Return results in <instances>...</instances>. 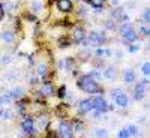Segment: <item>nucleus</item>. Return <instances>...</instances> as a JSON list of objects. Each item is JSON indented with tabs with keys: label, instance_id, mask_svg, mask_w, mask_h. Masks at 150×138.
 I'll return each instance as SVG.
<instances>
[{
	"label": "nucleus",
	"instance_id": "obj_25",
	"mask_svg": "<svg viewBox=\"0 0 150 138\" xmlns=\"http://www.w3.org/2000/svg\"><path fill=\"white\" fill-rule=\"evenodd\" d=\"M141 21H143V23H146L147 26H150V8H146V9L143 11Z\"/></svg>",
	"mask_w": 150,
	"mask_h": 138
},
{
	"label": "nucleus",
	"instance_id": "obj_6",
	"mask_svg": "<svg viewBox=\"0 0 150 138\" xmlns=\"http://www.w3.org/2000/svg\"><path fill=\"white\" fill-rule=\"evenodd\" d=\"M21 129L26 135H30V137H35L36 135V125H35V119L30 117V116H26L21 122Z\"/></svg>",
	"mask_w": 150,
	"mask_h": 138
},
{
	"label": "nucleus",
	"instance_id": "obj_38",
	"mask_svg": "<svg viewBox=\"0 0 150 138\" xmlns=\"http://www.w3.org/2000/svg\"><path fill=\"white\" fill-rule=\"evenodd\" d=\"M11 63V57L9 56H3V59H2V65H9Z\"/></svg>",
	"mask_w": 150,
	"mask_h": 138
},
{
	"label": "nucleus",
	"instance_id": "obj_14",
	"mask_svg": "<svg viewBox=\"0 0 150 138\" xmlns=\"http://www.w3.org/2000/svg\"><path fill=\"white\" fill-rule=\"evenodd\" d=\"M84 2L95 11H102L108 5V0H84Z\"/></svg>",
	"mask_w": 150,
	"mask_h": 138
},
{
	"label": "nucleus",
	"instance_id": "obj_24",
	"mask_svg": "<svg viewBox=\"0 0 150 138\" xmlns=\"http://www.w3.org/2000/svg\"><path fill=\"white\" fill-rule=\"evenodd\" d=\"M95 138H108V131L105 128H96L93 131Z\"/></svg>",
	"mask_w": 150,
	"mask_h": 138
},
{
	"label": "nucleus",
	"instance_id": "obj_43",
	"mask_svg": "<svg viewBox=\"0 0 150 138\" xmlns=\"http://www.w3.org/2000/svg\"><path fill=\"white\" fill-rule=\"evenodd\" d=\"M149 27H150V26H149Z\"/></svg>",
	"mask_w": 150,
	"mask_h": 138
},
{
	"label": "nucleus",
	"instance_id": "obj_42",
	"mask_svg": "<svg viewBox=\"0 0 150 138\" xmlns=\"http://www.w3.org/2000/svg\"><path fill=\"white\" fill-rule=\"evenodd\" d=\"M147 48H149V51H150V41H149V44H147Z\"/></svg>",
	"mask_w": 150,
	"mask_h": 138
},
{
	"label": "nucleus",
	"instance_id": "obj_21",
	"mask_svg": "<svg viewBox=\"0 0 150 138\" xmlns=\"http://www.w3.org/2000/svg\"><path fill=\"white\" fill-rule=\"evenodd\" d=\"M134 27H132V24H131V21L129 23H122V24H119L117 26V33L120 35V36H123L125 33H128L129 30H132Z\"/></svg>",
	"mask_w": 150,
	"mask_h": 138
},
{
	"label": "nucleus",
	"instance_id": "obj_32",
	"mask_svg": "<svg viewBox=\"0 0 150 138\" xmlns=\"http://www.w3.org/2000/svg\"><path fill=\"white\" fill-rule=\"evenodd\" d=\"M140 50V44H131V45H128V51L129 53H137Z\"/></svg>",
	"mask_w": 150,
	"mask_h": 138
},
{
	"label": "nucleus",
	"instance_id": "obj_28",
	"mask_svg": "<svg viewBox=\"0 0 150 138\" xmlns=\"http://www.w3.org/2000/svg\"><path fill=\"white\" fill-rule=\"evenodd\" d=\"M117 138H131V134H129V131H128L126 126L122 128V129L117 132Z\"/></svg>",
	"mask_w": 150,
	"mask_h": 138
},
{
	"label": "nucleus",
	"instance_id": "obj_31",
	"mask_svg": "<svg viewBox=\"0 0 150 138\" xmlns=\"http://www.w3.org/2000/svg\"><path fill=\"white\" fill-rule=\"evenodd\" d=\"M30 9L33 11V14L36 15V12H38V11H41V9H42V6H41V3H39V2H33V3L30 5Z\"/></svg>",
	"mask_w": 150,
	"mask_h": 138
},
{
	"label": "nucleus",
	"instance_id": "obj_35",
	"mask_svg": "<svg viewBox=\"0 0 150 138\" xmlns=\"http://www.w3.org/2000/svg\"><path fill=\"white\" fill-rule=\"evenodd\" d=\"M6 17V12H5V5L0 3V21H3Z\"/></svg>",
	"mask_w": 150,
	"mask_h": 138
},
{
	"label": "nucleus",
	"instance_id": "obj_30",
	"mask_svg": "<svg viewBox=\"0 0 150 138\" xmlns=\"http://www.w3.org/2000/svg\"><path fill=\"white\" fill-rule=\"evenodd\" d=\"M126 128H128L131 137H137V135H138V128H137V125H128Z\"/></svg>",
	"mask_w": 150,
	"mask_h": 138
},
{
	"label": "nucleus",
	"instance_id": "obj_23",
	"mask_svg": "<svg viewBox=\"0 0 150 138\" xmlns=\"http://www.w3.org/2000/svg\"><path fill=\"white\" fill-rule=\"evenodd\" d=\"M117 26H119V24H117L114 20H111V18H108V20L104 21V27H105L108 32H117Z\"/></svg>",
	"mask_w": 150,
	"mask_h": 138
},
{
	"label": "nucleus",
	"instance_id": "obj_8",
	"mask_svg": "<svg viewBox=\"0 0 150 138\" xmlns=\"http://www.w3.org/2000/svg\"><path fill=\"white\" fill-rule=\"evenodd\" d=\"M38 93H39L41 98H51L54 93H56V87L51 81H44L41 86H39V89H38Z\"/></svg>",
	"mask_w": 150,
	"mask_h": 138
},
{
	"label": "nucleus",
	"instance_id": "obj_13",
	"mask_svg": "<svg viewBox=\"0 0 150 138\" xmlns=\"http://www.w3.org/2000/svg\"><path fill=\"white\" fill-rule=\"evenodd\" d=\"M122 39H123V42L126 44V45L137 44V42H138V33L135 32V29H132V30H129L128 33H125V35L122 36Z\"/></svg>",
	"mask_w": 150,
	"mask_h": 138
},
{
	"label": "nucleus",
	"instance_id": "obj_5",
	"mask_svg": "<svg viewBox=\"0 0 150 138\" xmlns=\"http://www.w3.org/2000/svg\"><path fill=\"white\" fill-rule=\"evenodd\" d=\"M108 110L110 107L104 95H96L93 98V111H96L98 114H105V113H108Z\"/></svg>",
	"mask_w": 150,
	"mask_h": 138
},
{
	"label": "nucleus",
	"instance_id": "obj_22",
	"mask_svg": "<svg viewBox=\"0 0 150 138\" xmlns=\"http://www.w3.org/2000/svg\"><path fill=\"white\" fill-rule=\"evenodd\" d=\"M35 125H39L41 129H47L48 125H50V120L45 114H41L39 117H38V120H35Z\"/></svg>",
	"mask_w": 150,
	"mask_h": 138
},
{
	"label": "nucleus",
	"instance_id": "obj_36",
	"mask_svg": "<svg viewBox=\"0 0 150 138\" xmlns=\"http://www.w3.org/2000/svg\"><path fill=\"white\" fill-rule=\"evenodd\" d=\"M120 93H122V89H119V87H116V89H112V90H111V96H112V98L119 96Z\"/></svg>",
	"mask_w": 150,
	"mask_h": 138
},
{
	"label": "nucleus",
	"instance_id": "obj_29",
	"mask_svg": "<svg viewBox=\"0 0 150 138\" xmlns=\"http://www.w3.org/2000/svg\"><path fill=\"white\" fill-rule=\"evenodd\" d=\"M95 57H96V59H102V57H105V48L98 47V48L95 50Z\"/></svg>",
	"mask_w": 150,
	"mask_h": 138
},
{
	"label": "nucleus",
	"instance_id": "obj_41",
	"mask_svg": "<svg viewBox=\"0 0 150 138\" xmlns=\"http://www.w3.org/2000/svg\"><path fill=\"white\" fill-rule=\"evenodd\" d=\"M3 111H5V110H2V108H0V117H3Z\"/></svg>",
	"mask_w": 150,
	"mask_h": 138
},
{
	"label": "nucleus",
	"instance_id": "obj_15",
	"mask_svg": "<svg viewBox=\"0 0 150 138\" xmlns=\"http://www.w3.org/2000/svg\"><path fill=\"white\" fill-rule=\"evenodd\" d=\"M114 104H116L119 108H126V107L129 105V96H128L126 93L122 92L119 96L114 98Z\"/></svg>",
	"mask_w": 150,
	"mask_h": 138
},
{
	"label": "nucleus",
	"instance_id": "obj_19",
	"mask_svg": "<svg viewBox=\"0 0 150 138\" xmlns=\"http://www.w3.org/2000/svg\"><path fill=\"white\" fill-rule=\"evenodd\" d=\"M12 101H14V98H12L11 92H5V93L0 95V107H6V105H9Z\"/></svg>",
	"mask_w": 150,
	"mask_h": 138
},
{
	"label": "nucleus",
	"instance_id": "obj_1",
	"mask_svg": "<svg viewBox=\"0 0 150 138\" xmlns=\"http://www.w3.org/2000/svg\"><path fill=\"white\" fill-rule=\"evenodd\" d=\"M77 87L81 92L89 93V95H95V96L104 93V89L101 87V84H99L96 80H93L89 74H84V75H81V77H78Z\"/></svg>",
	"mask_w": 150,
	"mask_h": 138
},
{
	"label": "nucleus",
	"instance_id": "obj_18",
	"mask_svg": "<svg viewBox=\"0 0 150 138\" xmlns=\"http://www.w3.org/2000/svg\"><path fill=\"white\" fill-rule=\"evenodd\" d=\"M12 98H14V101H20V99H24V95H26V90H24V87L21 86H17L14 87L12 90H9Z\"/></svg>",
	"mask_w": 150,
	"mask_h": 138
},
{
	"label": "nucleus",
	"instance_id": "obj_37",
	"mask_svg": "<svg viewBox=\"0 0 150 138\" xmlns=\"http://www.w3.org/2000/svg\"><path fill=\"white\" fill-rule=\"evenodd\" d=\"M65 93H66V87L62 86L60 90H59V98H65Z\"/></svg>",
	"mask_w": 150,
	"mask_h": 138
},
{
	"label": "nucleus",
	"instance_id": "obj_27",
	"mask_svg": "<svg viewBox=\"0 0 150 138\" xmlns=\"http://www.w3.org/2000/svg\"><path fill=\"white\" fill-rule=\"evenodd\" d=\"M138 32L143 38H150V27L149 26H140L138 27Z\"/></svg>",
	"mask_w": 150,
	"mask_h": 138
},
{
	"label": "nucleus",
	"instance_id": "obj_3",
	"mask_svg": "<svg viewBox=\"0 0 150 138\" xmlns=\"http://www.w3.org/2000/svg\"><path fill=\"white\" fill-rule=\"evenodd\" d=\"M86 42H87V45H90V47H101L104 42H107V38H105V35L104 33H101V32H98V30H92L90 33H87V38H86Z\"/></svg>",
	"mask_w": 150,
	"mask_h": 138
},
{
	"label": "nucleus",
	"instance_id": "obj_2",
	"mask_svg": "<svg viewBox=\"0 0 150 138\" xmlns=\"http://www.w3.org/2000/svg\"><path fill=\"white\" fill-rule=\"evenodd\" d=\"M86 38H87V30L84 26H81V24H77V26H74L72 27V32H71V42L72 44H83L86 41Z\"/></svg>",
	"mask_w": 150,
	"mask_h": 138
},
{
	"label": "nucleus",
	"instance_id": "obj_4",
	"mask_svg": "<svg viewBox=\"0 0 150 138\" xmlns=\"http://www.w3.org/2000/svg\"><path fill=\"white\" fill-rule=\"evenodd\" d=\"M57 138H75V134L72 131V125L68 120H62L57 126Z\"/></svg>",
	"mask_w": 150,
	"mask_h": 138
},
{
	"label": "nucleus",
	"instance_id": "obj_11",
	"mask_svg": "<svg viewBox=\"0 0 150 138\" xmlns=\"http://www.w3.org/2000/svg\"><path fill=\"white\" fill-rule=\"evenodd\" d=\"M0 41H2L5 45H14L15 41H17L15 32H12V30H3L2 33H0Z\"/></svg>",
	"mask_w": 150,
	"mask_h": 138
},
{
	"label": "nucleus",
	"instance_id": "obj_39",
	"mask_svg": "<svg viewBox=\"0 0 150 138\" xmlns=\"http://www.w3.org/2000/svg\"><path fill=\"white\" fill-rule=\"evenodd\" d=\"M110 3L112 8H116V6H120V0H110Z\"/></svg>",
	"mask_w": 150,
	"mask_h": 138
},
{
	"label": "nucleus",
	"instance_id": "obj_9",
	"mask_svg": "<svg viewBox=\"0 0 150 138\" xmlns=\"http://www.w3.org/2000/svg\"><path fill=\"white\" fill-rule=\"evenodd\" d=\"M78 111L81 114H90L93 111V98H84L78 102Z\"/></svg>",
	"mask_w": 150,
	"mask_h": 138
},
{
	"label": "nucleus",
	"instance_id": "obj_40",
	"mask_svg": "<svg viewBox=\"0 0 150 138\" xmlns=\"http://www.w3.org/2000/svg\"><path fill=\"white\" fill-rule=\"evenodd\" d=\"M48 138H57V132H53L51 131V132L48 134Z\"/></svg>",
	"mask_w": 150,
	"mask_h": 138
},
{
	"label": "nucleus",
	"instance_id": "obj_26",
	"mask_svg": "<svg viewBox=\"0 0 150 138\" xmlns=\"http://www.w3.org/2000/svg\"><path fill=\"white\" fill-rule=\"evenodd\" d=\"M141 74L144 77H150V62H144L141 65Z\"/></svg>",
	"mask_w": 150,
	"mask_h": 138
},
{
	"label": "nucleus",
	"instance_id": "obj_10",
	"mask_svg": "<svg viewBox=\"0 0 150 138\" xmlns=\"http://www.w3.org/2000/svg\"><path fill=\"white\" fill-rule=\"evenodd\" d=\"M122 80L125 84H134L137 83V72L132 68H126L122 71Z\"/></svg>",
	"mask_w": 150,
	"mask_h": 138
},
{
	"label": "nucleus",
	"instance_id": "obj_12",
	"mask_svg": "<svg viewBox=\"0 0 150 138\" xmlns=\"http://www.w3.org/2000/svg\"><path fill=\"white\" fill-rule=\"evenodd\" d=\"M146 98V84L138 81L134 87V101H143Z\"/></svg>",
	"mask_w": 150,
	"mask_h": 138
},
{
	"label": "nucleus",
	"instance_id": "obj_20",
	"mask_svg": "<svg viewBox=\"0 0 150 138\" xmlns=\"http://www.w3.org/2000/svg\"><path fill=\"white\" fill-rule=\"evenodd\" d=\"M125 14V9H123V6L120 5V6H116V8H112V11H111V15H110V18L111 20H114V21H117L122 15Z\"/></svg>",
	"mask_w": 150,
	"mask_h": 138
},
{
	"label": "nucleus",
	"instance_id": "obj_34",
	"mask_svg": "<svg viewBox=\"0 0 150 138\" xmlns=\"http://www.w3.org/2000/svg\"><path fill=\"white\" fill-rule=\"evenodd\" d=\"M116 23H117V24H122V23H129V15H128V14H123V15L116 21Z\"/></svg>",
	"mask_w": 150,
	"mask_h": 138
},
{
	"label": "nucleus",
	"instance_id": "obj_7",
	"mask_svg": "<svg viewBox=\"0 0 150 138\" xmlns=\"http://www.w3.org/2000/svg\"><path fill=\"white\" fill-rule=\"evenodd\" d=\"M56 8H57L59 12H62V14L69 15L75 9V3L72 0H56Z\"/></svg>",
	"mask_w": 150,
	"mask_h": 138
},
{
	"label": "nucleus",
	"instance_id": "obj_33",
	"mask_svg": "<svg viewBox=\"0 0 150 138\" xmlns=\"http://www.w3.org/2000/svg\"><path fill=\"white\" fill-rule=\"evenodd\" d=\"M89 75H90V77H92L93 80H96V78H101V77H102V74L99 72L98 69H95V71H90V72H89Z\"/></svg>",
	"mask_w": 150,
	"mask_h": 138
},
{
	"label": "nucleus",
	"instance_id": "obj_16",
	"mask_svg": "<svg viewBox=\"0 0 150 138\" xmlns=\"http://www.w3.org/2000/svg\"><path fill=\"white\" fill-rule=\"evenodd\" d=\"M104 77H105L107 80H116V78L119 77V69H117L114 65L107 66L105 71H104Z\"/></svg>",
	"mask_w": 150,
	"mask_h": 138
},
{
	"label": "nucleus",
	"instance_id": "obj_17",
	"mask_svg": "<svg viewBox=\"0 0 150 138\" xmlns=\"http://www.w3.org/2000/svg\"><path fill=\"white\" fill-rule=\"evenodd\" d=\"M47 75H48V65L44 63V62L38 63L36 65V77L39 78V80H44Z\"/></svg>",
	"mask_w": 150,
	"mask_h": 138
}]
</instances>
